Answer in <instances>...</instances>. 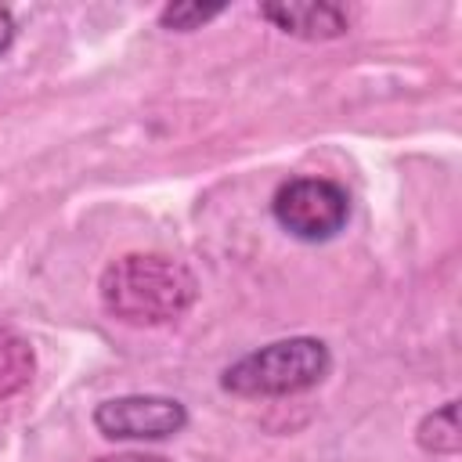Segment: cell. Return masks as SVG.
<instances>
[{"label": "cell", "instance_id": "cell-7", "mask_svg": "<svg viewBox=\"0 0 462 462\" xmlns=\"http://www.w3.org/2000/svg\"><path fill=\"white\" fill-rule=\"evenodd\" d=\"M415 440H419V448L430 451V455H458V448H462V433H458V404L448 401V404H440L437 411H430V415L419 422Z\"/></svg>", "mask_w": 462, "mask_h": 462}, {"label": "cell", "instance_id": "cell-8", "mask_svg": "<svg viewBox=\"0 0 462 462\" xmlns=\"http://www.w3.org/2000/svg\"><path fill=\"white\" fill-rule=\"evenodd\" d=\"M217 14H224V4H166L159 11V22L173 32H191V29H202L206 22H213Z\"/></svg>", "mask_w": 462, "mask_h": 462}, {"label": "cell", "instance_id": "cell-10", "mask_svg": "<svg viewBox=\"0 0 462 462\" xmlns=\"http://www.w3.org/2000/svg\"><path fill=\"white\" fill-rule=\"evenodd\" d=\"M14 43V18L7 11H0V54Z\"/></svg>", "mask_w": 462, "mask_h": 462}, {"label": "cell", "instance_id": "cell-1", "mask_svg": "<svg viewBox=\"0 0 462 462\" xmlns=\"http://www.w3.org/2000/svg\"><path fill=\"white\" fill-rule=\"evenodd\" d=\"M101 307L123 325H166L177 321L199 296L195 274L162 253H126L101 274Z\"/></svg>", "mask_w": 462, "mask_h": 462}, {"label": "cell", "instance_id": "cell-5", "mask_svg": "<svg viewBox=\"0 0 462 462\" xmlns=\"http://www.w3.org/2000/svg\"><path fill=\"white\" fill-rule=\"evenodd\" d=\"M260 14L285 36L310 40V43L336 40L350 29L346 11L325 0H274V4H260Z\"/></svg>", "mask_w": 462, "mask_h": 462}, {"label": "cell", "instance_id": "cell-3", "mask_svg": "<svg viewBox=\"0 0 462 462\" xmlns=\"http://www.w3.org/2000/svg\"><path fill=\"white\" fill-rule=\"evenodd\" d=\"M274 220L300 242H328L346 227L350 199L336 180L292 177L274 191Z\"/></svg>", "mask_w": 462, "mask_h": 462}, {"label": "cell", "instance_id": "cell-9", "mask_svg": "<svg viewBox=\"0 0 462 462\" xmlns=\"http://www.w3.org/2000/svg\"><path fill=\"white\" fill-rule=\"evenodd\" d=\"M97 462H173V458H162V455H141V451H126V455H105Z\"/></svg>", "mask_w": 462, "mask_h": 462}, {"label": "cell", "instance_id": "cell-6", "mask_svg": "<svg viewBox=\"0 0 462 462\" xmlns=\"http://www.w3.org/2000/svg\"><path fill=\"white\" fill-rule=\"evenodd\" d=\"M32 368H36V357H32L29 339L0 325V401L22 393L32 379Z\"/></svg>", "mask_w": 462, "mask_h": 462}, {"label": "cell", "instance_id": "cell-2", "mask_svg": "<svg viewBox=\"0 0 462 462\" xmlns=\"http://www.w3.org/2000/svg\"><path fill=\"white\" fill-rule=\"evenodd\" d=\"M332 368V354L314 336L267 343L224 368L220 386L235 397H289L318 386Z\"/></svg>", "mask_w": 462, "mask_h": 462}, {"label": "cell", "instance_id": "cell-4", "mask_svg": "<svg viewBox=\"0 0 462 462\" xmlns=\"http://www.w3.org/2000/svg\"><path fill=\"white\" fill-rule=\"evenodd\" d=\"M94 426L108 440H166L188 426V408L162 393H126L101 401Z\"/></svg>", "mask_w": 462, "mask_h": 462}]
</instances>
